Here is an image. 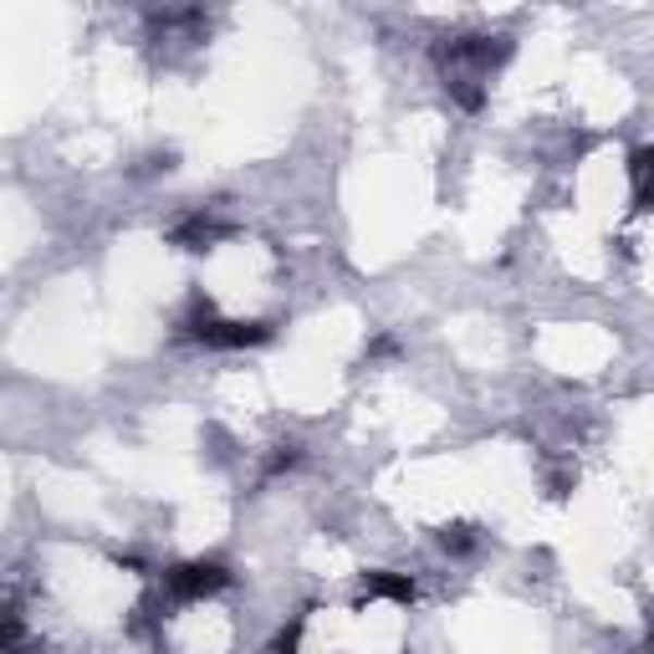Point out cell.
<instances>
[{"instance_id":"6da1fadb","label":"cell","mask_w":654,"mask_h":654,"mask_svg":"<svg viewBox=\"0 0 654 654\" xmlns=\"http://www.w3.org/2000/svg\"><path fill=\"white\" fill-rule=\"evenodd\" d=\"M231 572L220 568V563H189V568H174L169 572V593L174 599H205V593H215Z\"/></svg>"},{"instance_id":"7a4b0ae2","label":"cell","mask_w":654,"mask_h":654,"mask_svg":"<svg viewBox=\"0 0 654 654\" xmlns=\"http://www.w3.org/2000/svg\"><path fill=\"white\" fill-rule=\"evenodd\" d=\"M369 593H384V599H404V604H409V599H415V583H409V578H384V572H379V578H369Z\"/></svg>"},{"instance_id":"3957f363","label":"cell","mask_w":654,"mask_h":654,"mask_svg":"<svg viewBox=\"0 0 654 654\" xmlns=\"http://www.w3.org/2000/svg\"><path fill=\"white\" fill-rule=\"evenodd\" d=\"M634 180H639V195L650 200V195H654V153H650V149L634 159Z\"/></svg>"}]
</instances>
